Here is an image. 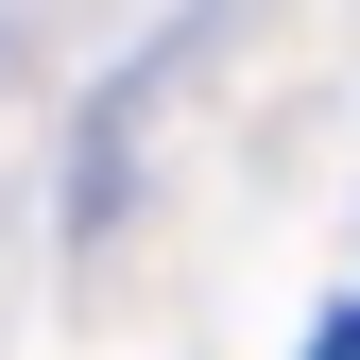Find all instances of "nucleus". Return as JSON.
I'll return each mask as SVG.
<instances>
[{
  "instance_id": "1",
  "label": "nucleus",
  "mask_w": 360,
  "mask_h": 360,
  "mask_svg": "<svg viewBox=\"0 0 360 360\" xmlns=\"http://www.w3.org/2000/svg\"><path fill=\"white\" fill-rule=\"evenodd\" d=\"M292 360H360V292H343V309H326V326H309V343H292Z\"/></svg>"
}]
</instances>
